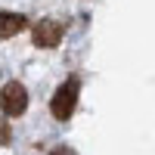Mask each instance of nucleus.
I'll return each instance as SVG.
<instances>
[{
	"instance_id": "obj_1",
	"label": "nucleus",
	"mask_w": 155,
	"mask_h": 155,
	"mask_svg": "<svg viewBox=\"0 0 155 155\" xmlns=\"http://www.w3.org/2000/svg\"><path fill=\"white\" fill-rule=\"evenodd\" d=\"M78 93H81V81H78V78H68V81L59 84V90L53 93V99H50V112H53L56 121H68L71 115H74Z\"/></svg>"
},
{
	"instance_id": "obj_2",
	"label": "nucleus",
	"mask_w": 155,
	"mask_h": 155,
	"mask_svg": "<svg viewBox=\"0 0 155 155\" xmlns=\"http://www.w3.org/2000/svg\"><path fill=\"white\" fill-rule=\"evenodd\" d=\"M0 109H3V115H9V118L22 115L28 109V90H25L19 81H9L3 90H0Z\"/></svg>"
},
{
	"instance_id": "obj_3",
	"label": "nucleus",
	"mask_w": 155,
	"mask_h": 155,
	"mask_svg": "<svg viewBox=\"0 0 155 155\" xmlns=\"http://www.w3.org/2000/svg\"><path fill=\"white\" fill-rule=\"evenodd\" d=\"M31 41H34V47H41V50L59 47V41H62V25L53 22V19H41V22L34 25V31H31Z\"/></svg>"
},
{
	"instance_id": "obj_4",
	"label": "nucleus",
	"mask_w": 155,
	"mask_h": 155,
	"mask_svg": "<svg viewBox=\"0 0 155 155\" xmlns=\"http://www.w3.org/2000/svg\"><path fill=\"white\" fill-rule=\"evenodd\" d=\"M25 25H28V19L22 12H0V37H16Z\"/></svg>"
},
{
	"instance_id": "obj_5",
	"label": "nucleus",
	"mask_w": 155,
	"mask_h": 155,
	"mask_svg": "<svg viewBox=\"0 0 155 155\" xmlns=\"http://www.w3.org/2000/svg\"><path fill=\"white\" fill-rule=\"evenodd\" d=\"M9 140H12V127L6 118H0V146H9Z\"/></svg>"
},
{
	"instance_id": "obj_6",
	"label": "nucleus",
	"mask_w": 155,
	"mask_h": 155,
	"mask_svg": "<svg viewBox=\"0 0 155 155\" xmlns=\"http://www.w3.org/2000/svg\"><path fill=\"white\" fill-rule=\"evenodd\" d=\"M50 155H74V152H71L68 146H56V149H53V152H50Z\"/></svg>"
}]
</instances>
